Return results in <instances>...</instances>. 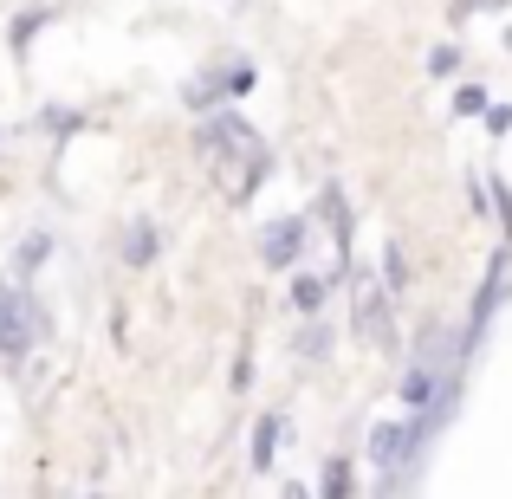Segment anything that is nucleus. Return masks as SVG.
<instances>
[{
	"instance_id": "1",
	"label": "nucleus",
	"mask_w": 512,
	"mask_h": 499,
	"mask_svg": "<svg viewBox=\"0 0 512 499\" xmlns=\"http://www.w3.org/2000/svg\"><path fill=\"white\" fill-rule=\"evenodd\" d=\"M195 150H201V163H208L214 188H221V201H234V208H240V201L260 188L266 143H260V130H253L247 117H234V111L208 117V124H201V137H195Z\"/></svg>"
},
{
	"instance_id": "2",
	"label": "nucleus",
	"mask_w": 512,
	"mask_h": 499,
	"mask_svg": "<svg viewBox=\"0 0 512 499\" xmlns=\"http://www.w3.org/2000/svg\"><path fill=\"white\" fill-rule=\"evenodd\" d=\"M39 331H46V318H39L33 292L20 279H0V357H26Z\"/></svg>"
},
{
	"instance_id": "3",
	"label": "nucleus",
	"mask_w": 512,
	"mask_h": 499,
	"mask_svg": "<svg viewBox=\"0 0 512 499\" xmlns=\"http://www.w3.org/2000/svg\"><path fill=\"white\" fill-rule=\"evenodd\" d=\"M305 247H312V214H279V221L260 234V266L292 273V266L305 260Z\"/></svg>"
},
{
	"instance_id": "4",
	"label": "nucleus",
	"mask_w": 512,
	"mask_h": 499,
	"mask_svg": "<svg viewBox=\"0 0 512 499\" xmlns=\"http://www.w3.org/2000/svg\"><path fill=\"white\" fill-rule=\"evenodd\" d=\"M350 325H357L363 344H389V292L370 286V279H357V312H350Z\"/></svg>"
},
{
	"instance_id": "5",
	"label": "nucleus",
	"mask_w": 512,
	"mask_h": 499,
	"mask_svg": "<svg viewBox=\"0 0 512 499\" xmlns=\"http://www.w3.org/2000/svg\"><path fill=\"white\" fill-rule=\"evenodd\" d=\"M506 253H512V247H500V253H493L487 279H480V299H474V318H467V344H480V331H487V318L500 312V292H506Z\"/></svg>"
},
{
	"instance_id": "6",
	"label": "nucleus",
	"mask_w": 512,
	"mask_h": 499,
	"mask_svg": "<svg viewBox=\"0 0 512 499\" xmlns=\"http://www.w3.org/2000/svg\"><path fill=\"white\" fill-rule=\"evenodd\" d=\"M312 214H318V221H331V234H338V253H344V266H350V208H344V188H325Z\"/></svg>"
},
{
	"instance_id": "7",
	"label": "nucleus",
	"mask_w": 512,
	"mask_h": 499,
	"mask_svg": "<svg viewBox=\"0 0 512 499\" xmlns=\"http://www.w3.org/2000/svg\"><path fill=\"white\" fill-rule=\"evenodd\" d=\"M156 247H163V234H156V221H130L124 227V266H150Z\"/></svg>"
},
{
	"instance_id": "8",
	"label": "nucleus",
	"mask_w": 512,
	"mask_h": 499,
	"mask_svg": "<svg viewBox=\"0 0 512 499\" xmlns=\"http://www.w3.org/2000/svg\"><path fill=\"white\" fill-rule=\"evenodd\" d=\"M325 292H331V279H318V273H299V266H292V312H299V318L325 312Z\"/></svg>"
},
{
	"instance_id": "9",
	"label": "nucleus",
	"mask_w": 512,
	"mask_h": 499,
	"mask_svg": "<svg viewBox=\"0 0 512 499\" xmlns=\"http://www.w3.org/2000/svg\"><path fill=\"white\" fill-rule=\"evenodd\" d=\"M279 441H286V415H260V428H253V461L247 467H273Z\"/></svg>"
},
{
	"instance_id": "10",
	"label": "nucleus",
	"mask_w": 512,
	"mask_h": 499,
	"mask_svg": "<svg viewBox=\"0 0 512 499\" xmlns=\"http://www.w3.org/2000/svg\"><path fill=\"white\" fill-rule=\"evenodd\" d=\"M331 499H344V493H357V467H350V454H338V461H325V480H318Z\"/></svg>"
},
{
	"instance_id": "11",
	"label": "nucleus",
	"mask_w": 512,
	"mask_h": 499,
	"mask_svg": "<svg viewBox=\"0 0 512 499\" xmlns=\"http://www.w3.org/2000/svg\"><path fill=\"white\" fill-rule=\"evenodd\" d=\"M325 350H331V325H318V312H312V325L299 331V357L305 363H325Z\"/></svg>"
},
{
	"instance_id": "12",
	"label": "nucleus",
	"mask_w": 512,
	"mask_h": 499,
	"mask_svg": "<svg viewBox=\"0 0 512 499\" xmlns=\"http://www.w3.org/2000/svg\"><path fill=\"white\" fill-rule=\"evenodd\" d=\"M409 286V260H402V240H389L383 247V292H402Z\"/></svg>"
},
{
	"instance_id": "13",
	"label": "nucleus",
	"mask_w": 512,
	"mask_h": 499,
	"mask_svg": "<svg viewBox=\"0 0 512 499\" xmlns=\"http://www.w3.org/2000/svg\"><path fill=\"white\" fill-rule=\"evenodd\" d=\"M46 253H52V234H26V240H20V273L46 266Z\"/></svg>"
},
{
	"instance_id": "14",
	"label": "nucleus",
	"mask_w": 512,
	"mask_h": 499,
	"mask_svg": "<svg viewBox=\"0 0 512 499\" xmlns=\"http://www.w3.org/2000/svg\"><path fill=\"white\" fill-rule=\"evenodd\" d=\"M480 111H487V91H480V85H461V91H454V117H480Z\"/></svg>"
},
{
	"instance_id": "15",
	"label": "nucleus",
	"mask_w": 512,
	"mask_h": 499,
	"mask_svg": "<svg viewBox=\"0 0 512 499\" xmlns=\"http://www.w3.org/2000/svg\"><path fill=\"white\" fill-rule=\"evenodd\" d=\"M247 91H253V65L234 59V65H227V98H247Z\"/></svg>"
},
{
	"instance_id": "16",
	"label": "nucleus",
	"mask_w": 512,
	"mask_h": 499,
	"mask_svg": "<svg viewBox=\"0 0 512 499\" xmlns=\"http://www.w3.org/2000/svg\"><path fill=\"white\" fill-rule=\"evenodd\" d=\"M454 65H461V46H435V52H428V72H435V78H448Z\"/></svg>"
},
{
	"instance_id": "17",
	"label": "nucleus",
	"mask_w": 512,
	"mask_h": 499,
	"mask_svg": "<svg viewBox=\"0 0 512 499\" xmlns=\"http://www.w3.org/2000/svg\"><path fill=\"white\" fill-rule=\"evenodd\" d=\"M493 214H500V227H506V240H512V188L506 182H493Z\"/></svg>"
},
{
	"instance_id": "18",
	"label": "nucleus",
	"mask_w": 512,
	"mask_h": 499,
	"mask_svg": "<svg viewBox=\"0 0 512 499\" xmlns=\"http://www.w3.org/2000/svg\"><path fill=\"white\" fill-rule=\"evenodd\" d=\"M480 117H487V130H493V137H506V130H512V104H487Z\"/></svg>"
}]
</instances>
